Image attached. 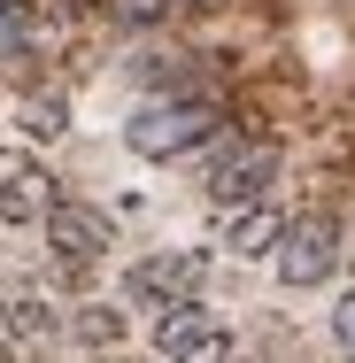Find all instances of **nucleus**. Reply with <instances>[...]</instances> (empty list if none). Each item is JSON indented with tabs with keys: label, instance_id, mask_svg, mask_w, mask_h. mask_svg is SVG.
I'll use <instances>...</instances> for the list:
<instances>
[{
	"label": "nucleus",
	"instance_id": "12",
	"mask_svg": "<svg viewBox=\"0 0 355 363\" xmlns=\"http://www.w3.org/2000/svg\"><path fill=\"white\" fill-rule=\"evenodd\" d=\"M62 116H70L62 101H31V108H23V124H31V140H55V132H62Z\"/></svg>",
	"mask_w": 355,
	"mask_h": 363
},
{
	"label": "nucleus",
	"instance_id": "9",
	"mask_svg": "<svg viewBox=\"0 0 355 363\" xmlns=\"http://www.w3.org/2000/svg\"><path fill=\"white\" fill-rule=\"evenodd\" d=\"M55 325H62V317H55V301H47L39 286L8 294V333H16V340H55Z\"/></svg>",
	"mask_w": 355,
	"mask_h": 363
},
{
	"label": "nucleus",
	"instance_id": "8",
	"mask_svg": "<svg viewBox=\"0 0 355 363\" xmlns=\"http://www.w3.org/2000/svg\"><path fill=\"white\" fill-rule=\"evenodd\" d=\"M209 325H216V317L201 309V301H178V309H162V317H154V356L170 363L178 348H186V340H201Z\"/></svg>",
	"mask_w": 355,
	"mask_h": 363
},
{
	"label": "nucleus",
	"instance_id": "2",
	"mask_svg": "<svg viewBox=\"0 0 355 363\" xmlns=\"http://www.w3.org/2000/svg\"><path fill=\"white\" fill-rule=\"evenodd\" d=\"M201 286H209V255L201 247H162V255H147V263H132L124 271V301L132 309H178V301H201Z\"/></svg>",
	"mask_w": 355,
	"mask_h": 363
},
{
	"label": "nucleus",
	"instance_id": "13",
	"mask_svg": "<svg viewBox=\"0 0 355 363\" xmlns=\"http://www.w3.org/2000/svg\"><path fill=\"white\" fill-rule=\"evenodd\" d=\"M332 340H340V348L355 356V286L340 294V309H332Z\"/></svg>",
	"mask_w": 355,
	"mask_h": 363
},
{
	"label": "nucleus",
	"instance_id": "1",
	"mask_svg": "<svg viewBox=\"0 0 355 363\" xmlns=\"http://www.w3.org/2000/svg\"><path fill=\"white\" fill-rule=\"evenodd\" d=\"M209 140H224V108L201 101V93H170V101H147L140 116L124 124V147L140 162H186Z\"/></svg>",
	"mask_w": 355,
	"mask_h": 363
},
{
	"label": "nucleus",
	"instance_id": "16",
	"mask_svg": "<svg viewBox=\"0 0 355 363\" xmlns=\"http://www.w3.org/2000/svg\"><path fill=\"white\" fill-rule=\"evenodd\" d=\"M0 8H8V0H0Z\"/></svg>",
	"mask_w": 355,
	"mask_h": 363
},
{
	"label": "nucleus",
	"instance_id": "5",
	"mask_svg": "<svg viewBox=\"0 0 355 363\" xmlns=\"http://www.w3.org/2000/svg\"><path fill=\"white\" fill-rule=\"evenodd\" d=\"M47 247H55V263L85 271V263H101L116 247V224H108V209H93V201H55L47 209Z\"/></svg>",
	"mask_w": 355,
	"mask_h": 363
},
{
	"label": "nucleus",
	"instance_id": "10",
	"mask_svg": "<svg viewBox=\"0 0 355 363\" xmlns=\"http://www.w3.org/2000/svg\"><path fill=\"white\" fill-rule=\"evenodd\" d=\"M170 363H240V340H232L224 325H209L201 340H186V348H178Z\"/></svg>",
	"mask_w": 355,
	"mask_h": 363
},
{
	"label": "nucleus",
	"instance_id": "4",
	"mask_svg": "<svg viewBox=\"0 0 355 363\" xmlns=\"http://www.w3.org/2000/svg\"><path fill=\"white\" fill-rule=\"evenodd\" d=\"M271 263H278L286 286H325L332 263H340V224H332V217H286Z\"/></svg>",
	"mask_w": 355,
	"mask_h": 363
},
{
	"label": "nucleus",
	"instance_id": "15",
	"mask_svg": "<svg viewBox=\"0 0 355 363\" xmlns=\"http://www.w3.org/2000/svg\"><path fill=\"white\" fill-rule=\"evenodd\" d=\"M170 8H178V0H170Z\"/></svg>",
	"mask_w": 355,
	"mask_h": 363
},
{
	"label": "nucleus",
	"instance_id": "7",
	"mask_svg": "<svg viewBox=\"0 0 355 363\" xmlns=\"http://www.w3.org/2000/svg\"><path fill=\"white\" fill-rule=\"evenodd\" d=\"M216 224H224V247H232L240 263L271 255V247H278V232H286V217L271 209V201H247V209H216Z\"/></svg>",
	"mask_w": 355,
	"mask_h": 363
},
{
	"label": "nucleus",
	"instance_id": "6",
	"mask_svg": "<svg viewBox=\"0 0 355 363\" xmlns=\"http://www.w3.org/2000/svg\"><path fill=\"white\" fill-rule=\"evenodd\" d=\"M55 209V178L31 162V155H0V224H47Z\"/></svg>",
	"mask_w": 355,
	"mask_h": 363
},
{
	"label": "nucleus",
	"instance_id": "14",
	"mask_svg": "<svg viewBox=\"0 0 355 363\" xmlns=\"http://www.w3.org/2000/svg\"><path fill=\"white\" fill-rule=\"evenodd\" d=\"M116 16L124 23H154V16H170V0H116Z\"/></svg>",
	"mask_w": 355,
	"mask_h": 363
},
{
	"label": "nucleus",
	"instance_id": "11",
	"mask_svg": "<svg viewBox=\"0 0 355 363\" xmlns=\"http://www.w3.org/2000/svg\"><path fill=\"white\" fill-rule=\"evenodd\" d=\"M23 39H31V0H8L0 8V55H16Z\"/></svg>",
	"mask_w": 355,
	"mask_h": 363
},
{
	"label": "nucleus",
	"instance_id": "3",
	"mask_svg": "<svg viewBox=\"0 0 355 363\" xmlns=\"http://www.w3.org/2000/svg\"><path fill=\"white\" fill-rule=\"evenodd\" d=\"M271 186H278V147H271V140H232L209 162V201H216V209L271 201Z\"/></svg>",
	"mask_w": 355,
	"mask_h": 363
}]
</instances>
